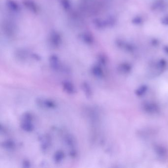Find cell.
<instances>
[{
    "label": "cell",
    "instance_id": "obj_9",
    "mask_svg": "<svg viewBox=\"0 0 168 168\" xmlns=\"http://www.w3.org/2000/svg\"><path fill=\"white\" fill-rule=\"evenodd\" d=\"M65 142L66 144L71 148H73L75 146V140L71 135H66L65 138Z\"/></svg>",
    "mask_w": 168,
    "mask_h": 168
},
{
    "label": "cell",
    "instance_id": "obj_11",
    "mask_svg": "<svg viewBox=\"0 0 168 168\" xmlns=\"http://www.w3.org/2000/svg\"><path fill=\"white\" fill-rule=\"evenodd\" d=\"M33 120V115L29 112H27L23 114L21 118V121H31Z\"/></svg>",
    "mask_w": 168,
    "mask_h": 168
},
{
    "label": "cell",
    "instance_id": "obj_12",
    "mask_svg": "<svg viewBox=\"0 0 168 168\" xmlns=\"http://www.w3.org/2000/svg\"><path fill=\"white\" fill-rule=\"evenodd\" d=\"M155 105H147L146 106V110H147V111L150 112H156V110H158V108L156 106H155Z\"/></svg>",
    "mask_w": 168,
    "mask_h": 168
},
{
    "label": "cell",
    "instance_id": "obj_1",
    "mask_svg": "<svg viewBox=\"0 0 168 168\" xmlns=\"http://www.w3.org/2000/svg\"><path fill=\"white\" fill-rule=\"evenodd\" d=\"M36 104L40 108L54 109L56 107V104L55 102L50 99L38 98L36 100Z\"/></svg>",
    "mask_w": 168,
    "mask_h": 168
},
{
    "label": "cell",
    "instance_id": "obj_6",
    "mask_svg": "<svg viewBox=\"0 0 168 168\" xmlns=\"http://www.w3.org/2000/svg\"><path fill=\"white\" fill-rule=\"evenodd\" d=\"M65 156V153L62 150H58L55 152L53 156V159L56 163H60L63 161Z\"/></svg>",
    "mask_w": 168,
    "mask_h": 168
},
{
    "label": "cell",
    "instance_id": "obj_2",
    "mask_svg": "<svg viewBox=\"0 0 168 168\" xmlns=\"http://www.w3.org/2000/svg\"><path fill=\"white\" fill-rule=\"evenodd\" d=\"M63 89L64 91L69 94H73L76 92V89L74 84L72 82L68 81H63L62 83Z\"/></svg>",
    "mask_w": 168,
    "mask_h": 168
},
{
    "label": "cell",
    "instance_id": "obj_4",
    "mask_svg": "<svg viewBox=\"0 0 168 168\" xmlns=\"http://www.w3.org/2000/svg\"><path fill=\"white\" fill-rule=\"evenodd\" d=\"M81 88L83 91L84 92V94L88 98H90L92 96L93 92L91 87L89 83L86 81H84L81 84Z\"/></svg>",
    "mask_w": 168,
    "mask_h": 168
},
{
    "label": "cell",
    "instance_id": "obj_5",
    "mask_svg": "<svg viewBox=\"0 0 168 168\" xmlns=\"http://www.w3.org/2000/svg\"><path fill=\"white\" fill-rule=\"evenodd\" d=\"M20 126L22 130L27 132H31L34 129V126L31 121H21Z\"/></svg>",
    "mask_w": 168,
    "mask_h": 168
},
{
    "label": "cell",
    "instance_id": "obj_8",
    "mask_svg": "<svg viewBox=\"0 0 168 168\" xmlns=\"http://www.w3.org/2000/svg\"><path fill=\"white\" fill-rule=\"evenodd\" d=\"M92 73L95 77L102 78L104 77V73L102 69L98 66H94L92 69Z\"/></svg>",
    "mask_w": 168,
    "mask_h": 168
},
{
    "label": "cell",
    "instance_id": "obj_7",
    "mask_svg": "<svg viewBox=\"0 0 168 168\" xmlns=\"http://www.w3.org/2000/svg\"><path fill=\"white\" fill-rule=\"evenodd\" d=\"M2 146L4 148L6 149L11 150L15 148V144L14 141L9 139L6 141H4L2 143Z\"/></svg>",
    "mask_w": 168,
    "mask_h": 168
},
{
    "label": "cell",
    "instance_id": "obj_3",
    "mask_svg": "<svg viewBox=\"0 0 168 168\" xmlns=\"http://www.w3.org/2000/svg\"><path fill=\"white\" fill-rule=\"evenodd\" d=\"M42 144H41V148L43 151H46L48 148H50L51 145V139L50 136H44L42 137L40 139Z\"/></svg>",
    "mask_w": 168,
    "mask_h": 168
},
{
    "label": "cell",
    "instance_id": "obj_13",
    "mask_svg": "<svg viewBox=\"0 0 168 168\" xmlns=\"http://www.w3.org/2000/svg\"><path fill=\"white\" fill-rule=\"evenodd\" d=\"M22 166L24 168H30L31 166V163L28 159L24 160L22 162Z\"/></svg>",
    "mask_w": 168,
    "mask_h": 168
},
{
    "label": "cell",
    "instance_id": "obj_10",
    "mask_svg": "<svg viewBox=\"0 0 168 168\" xmlns=\"http://www.w3.org/2000/svg\"><path fill=\"white\" fill-rule=\"evenodd\" d=\"M50 66L53 70L57 71L59 69V64L58 60L56 57H52L50 60Z\"/></svg>",
    "mask_w": 168,
    "mask_h": 168
}]
</instances>
